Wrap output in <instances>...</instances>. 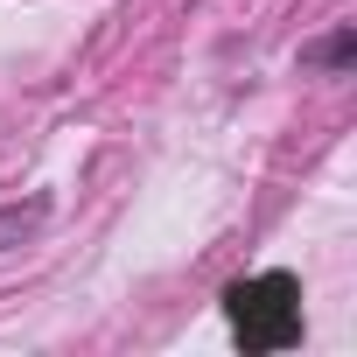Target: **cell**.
<instances>
[{
  "mask_svg": "<svg viewBox=\"0 0 357 357\" xmlns=\"http://www.w3.org/2000/svg\"><path fill=\"white\" fill-rule=\"evenodd\" d=\"M350 56H357V36H350V29H329L322 43H308V50H301V63H308V70H322V77H343V70H350Z\"/></svg>",
  "mask_w": 357,
  "mask_h": 357,
  "instance_id": "3",
  "label": "cell"
},
{
  "mask_svg": "<svg viewBox=\"0 0 357 357\" xmlns=\"http://www.w3.org/2000/svg\"><path fill=\"white\" fill-rule=\"evenodd\" d=\"M225 322H231V343L245 357H273V350H294L301 343V280L287 266H266V273H245L225 287Z\"/></svg>",
  "mask_w": 357,
  "mask_h": 357,
  "instance_id": "1",
  "label": "cell"
},
{
  "mask_svg": "<svg viewBox=\"0 0 357 357\" xmlns=\"http://www.w3.org/2000/svg\"><path fill=\"white\" fill-rule=\"evenodd\" d=\"M43 225H50V197H29V204H0V252L29 245Z\"/></svg>",
  "mask_w": 357,
  "mask_h": 357,
  "instance_id": "2",
  "label": "cell"
}]
</instances>
